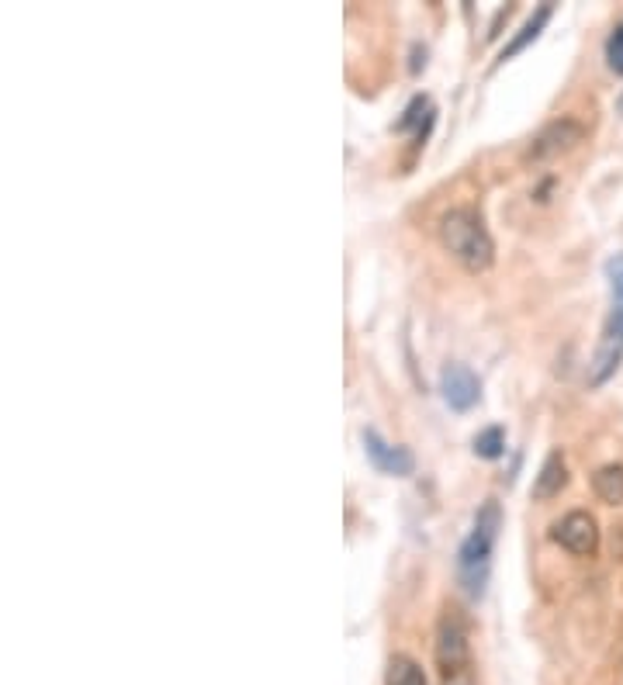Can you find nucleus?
I'll return each mask as SVG.
<instances>
[{
	"mask_svg": "<svg viewBox=\"0 0 623 685\" xmlns=\"http://www.w3.org/2000/svg\"><path fill=\"white\" fill-rule=\"evenodd\" d=\"M440 246L461 263L471 274H482L495 263V243L492 232L485 229V218L468 205H457L440 215Z\"/></svg>",
	"mask_w": 623,
	"mask_h": 685,
	"instance_id": "1",
	"label": "nucleus"
},
{
	"mask_svg": "<svg viewBox=\"0 0 623 685\" xmlns=\"http://www.w3.org/2000/svg\"><path fill=\"white\" fill-rule=\"evenodd\" d=\"M502 530V513L499 502H485L475 516V526H471L468 540L457 551V575H461V585L471 599L485 596V585H489V568H492V547L495 537Z\"/></svg>",
	"mask_w": 623,
	"mask_h": 685,
	"instance_id": "2",
	"label": "nucleus"
},
{
	"mask_svg": "<svg viewBox=\"0 0 623 685\" xmlns=\"http://www.w3.org/2000/svg\"><path fill=\"white\" fill-rule=\"evenodd\" d=\"M433 654H437L440 675L461 672V668L471 665L468 623H464V616H461V609H457V606H444V613H440V620H437V644H433Z\"/></svg>",
	"mask_w": 623,
	"mask_h": 685,
	"instance_id": "3",
	"label": "nucleus"
},
{
	"mask_svg": "<svg viewBox=\"0 0 623 685\" xmlns=\"http://www.w3.org/2000/svg\"><path fill=\"white\" fill-rule=\"evenodd\" d=\"M582 139H585V125L579 118H554V122H547L544 129L534 135V142H530V149H527V160L530 163L554 160V156H561V153H572Z\"/></svg>",
	"mask_w": 623,
	"mask_h": 685,
	"instance_id": "4",
	"label": "nucleus"
},
{
	"mask_svg": "<svg viewBox=\"0 0 623 685\" xmlns=\"http://www.w3.org/2000/svg\"><path fill=\"white\" fill-rule=\"evenodd\" d=\"M551 540L561 544L568 554L575 557H592L599 551V523L592 513L585 509H572L568 516H561L558 523L551 526Z\"/></svg>",
	"mask_w": 623,
	"mask_h": 685,
	"instance_id": "5",
	"label": "nucleus"
},
{
	"mask_svg": "<svg viewBox=\"0 0 623 685\" xmlns=\"http://www.w3.org/2000/svg\"><path fill=\"white\" fill-rule=\"evenodd\" d=\"M440 391H444V402L450 409L468 412L478 402V395H482V385H478V378L464 364H450L440 371Z\"/></svg>",
	"mask_w": 623,
	"mask_h": 685,
	"instance_id": "6",
	"label": "nucleus"
},
{
	"mask_svg": "<svg viewBox=\"0 0 623 685\" xmlns=\"http://www.w3.org/2000/svg\"><path fill=\"white\" fill-rule=\"evenodd\" d=\"M364 447H367V457L374 461V468L385 474H399V478H405V474H412V468H416L409 450L385 443L378 429H364Z\"/></svg>",
	"mask_w": 623,
	"mask_h": 685,
	"instance_id": "7",
	"label": "nucleus"
},
{
	"mask_svg": "<svg viewBox=\"0 0 623 685\" xmlns=\"http://www.w3.org/2000/svg\"><path fill=\"white\" fill-rule=\"evenodd\" d=\"M620 357H623V329H617L610 322V329H606L603 343H599L596 360H592V367H589V385H606V381L617 374Z\"/></svg>",
	"mask_w": 623,
	"mask_h": 685,
	"instance_id": "8",
	"label": "nucleus"
},
{
	"mask_svg": "<svg viewBox=\"0 0 623 685\" xmlns=\"http://www.w3.org/2000/svg\"><path fill=\"white\" fill-rule=\"evenodd\" d=\"M565 485H568L565 454H561V450H554V454H547V461L540 464V474L534 478L530 495H534L537 502H547V499H554V495H561V488H565Z\"/></svg>",
	"mask_w": 623,
	"mask_h": 685,
	"instance_id": "9",
	"label": "nucleus"
},
{
	"mask_svg": "<svg viewBox=\"0 0 623 685\" xmlns=\"http://www.w3.org/2000/svg\"><path fill=\"white\" fill-rule=\"evenodd\" d=\"M592 492L603 506H623V464H603L592 474Z\"/></svg>",
	"mask_w": 623,
	"mask_h": 685,
	"instance_id": "10",
	"label": "nucleus"
},
{
	"mask_svg": "<svg viewBox=\"0 0 623 685\" xmlns=\"http://www.w3.org/2000/svg\"><path fill=\"white\" fill-rule=\"evenodd\" d=\"M385 685H426V672L409 654H392L385 672Z\"/></svg>",
	"mask_w": 623,
	"mask_h": 685,
	"instance_id": "11",
	"label": "nucleus"
},
{
	"mask_svg": "<svg viewBox=\"0 0 623 685\" xmlns=\"http://www.w3.org/2000/svg\"><path fill=\"white\" fill-rule=\"evenodd\" d=\"M551 11H554L551 4L537 7V14H534V18H527V25L520 28V35H516V39L509 42L506 49H502V59H513L516 52H523V49H527V45L534 42L540 32H544V25H547V18H551Z\"/></svg>",
	"mask_w": 623,
	"mask_h": 685,
	"instance_id": "12",
	"label": "nucleus"
},
{
	"mask_svg": "<svg viewBox=\"0 0 623 685\" xmlns=\"http://www.w3.org/2000/svg\"><path fill=\"white\" fill-rule=\"evenodd\" d=\"M502 450H506V433H502L499 426H489V429H482V433L475 436V454L485 457V461L502 457Z\"/></svg>",
	"mask_w": 623,
	"mask_h": 685,
	"instance_id": "13",
	"label": "nucleus"
},
{
	"mask_svg": "<svg viewBox=\"0 0 623 685\" xmlns=\"http://www.w3.org/2000/svg\"><path fill=\"white\" fill-rule=\"evenodd\" d=\"M606 277H610V291H613V301H617L613 312L623 315V253L606 260Z\"/></svg>",
	"mask_w": 623,
	"mask_h": 685,
	"instance_id": "14",
	"label": "nucleus"
},
{
	"mask_svg": "<svg viewBox=\"0 0 623 685\" xmlns=\"http://www.w3.org/2000/svg\"><path fill=\"white\" fill-rule=\"evenodd\" d=\"M606 63H610L613 73L623 77V21L610 32V39H606Z\"/></svg>",
	"mask_w": 623,
	"mask_h": 685,
	"instance_id": "15",
	"label": "nucleus"
},
{
	"mask_svg": "<svg viewBox=\"0 0 623 685\" xmlns=\"http://www.w3.org/2000/svg\"><path fill=\"white\" fill-rule=\"evenodd\" d=\"M440 685H478L475 679V668H461V672H447V675H440Z\"/></svg>",
	"mask_w": 623,
	"mask_h": 685,
	"instance_id": "16",
	"label": "nucleus"
}]
</instances>
